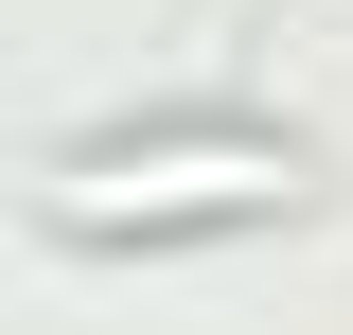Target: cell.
<instances>
[{"label": "cell", "instance_id": "6da1fadb", "mask_svg": "<svg viewBox=\"0 0 353 335\" xmlns=\"http://www.w3.org/2000/svg\"><path fill=\"white\" fill-rule=\"evenodd\" d=\"M71 176H141V159H71ZM212 230V212H301V141L265 124H212V141H159V176L141 194H71V230Z\"/></svg>", "mask_w": 353, "mask_h": 335}]
</instances>
